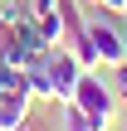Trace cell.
Returning a JSON list of instances; mask_svg holds the SVG:
<instances>
[{
  "label": "cell",
  "instance_id": "obj_1",
  "mask_svg": "<svg viewBox=\"0 0 127 131\" xmlns=\"http://www.w3.org/2000/svg\"><path fill=\"white\" fill-rule=\"evenodd\" d=\"M88 44L98 53V68H117L127 58V15L108 10V5L88 10Z\"/></svg>",
  "mask_w": 127,
  "mask_h": 131
},
{
  "label": "cell",
  "instance_id": "obj_2",
  "mask_svg": "<svg viewBox=\"0 0 127 131\" xmlns=\"http://www.w3.org/2000/svg\"><path fill=\"white\" fill-rule=\"evenodd\" d=\"M29 68H39L49 102H69V97H73V88H78V78L88 73V68L73 58V49H64V44H49V49L29 63Z\"/></svg>",
  "mask_w": 127,
  "mask_h": 131
},
{
  "label": "cell",
  "instance_id": "obj_3",
  "mask_svg": "<svg viewBox=\"0 0 127 131\" xmlns=\"http://www.w3.org/2000/svg\"><path fill=\"white\" fill-rule=\"evenodd\" d=\"M69 102H78L98 126H113V112H117V92H113V83H103V73L98 68H88L83 78H78V88H73V97Z\"/></svg>",
  "mask_w": 127,
  "mask_h": 131
},
{
  "label": "cell",
  "instance_id": "obj_4",
  "mask_svg": "<svg viewBox=\"0 0 127 131\" xmlns=\"http://www.w3.org/2000/svg\"><path fill=\"white\" fill-rule=\"evenodd\" d=\"M44 49H49V44H44V34H39L34 19H29V24H20V29H5V39H0V63H10V68L24 73Z\"/></svg>",
  "mask_w": 127,
  "mask_h": 131
},
{
  "label": "cell",
  "instance_id": "obj_5",
  "mask_svg": "<svg viewBox=\"0 0 127 131\" xmlns=\"http://www.w3.org/2000/svg\"><path fill=\"white\" fill-rule=\"evenodd\" d=\"M29 92L20 88V92H0V131H20V122L29 117Z\"/></svg>",
  "mask_w": 127,
  "mask_h": 131
},
{
  "label": "cell",
  "instance_id": "obj_6",
  "mask_svg": "<svg viewBox=\"0 0 127 131\" xmlns=\"http://www.w3.org/2000/svg\"><path fill=\"white\" fill-rule=\"evenodd\" d=\"M59 126L64 131H98V122H93L78 102H59Z\"/></svg>",
  "mask_w": 127,
  "mask_h": 131
},
{
  "label": "cell",
  "instance_id": "obj_7",
  "mask_svg": "<svg viewBox=\"0 0 127 131\" xmlns=\"http://www.w3.org/2000/svg\"><path fill=\"white\" fill-rule=\"evenodd\" d=\"M34 19V10L24 5V0H0V29H20V24H29Z\"/></svg>",
  "mask_w": 127,
  "mask_h": 131
},
{
  "label": "cell",
  "instance_id": "obj_8",
  "mask_svg": "<svg viewBox=\"0 0 127 131\" xmlns=\"http://www.w3.org/2000/svg\"><path fill=\"white\" fill-rule=\"evenodd\" d=\"M34 29L44 34V44H64V19H59V10H49V15H34Z\"/></svg>",
  "mask_w": 127,
  "mask_h": 131
},
{
  "label": "cell",
  "instance_id": "obj_9",
  "mask_svg": "<svg viewBox=\"0 0 127 131\" xmlns=\"http://www.w3.org/2000/svg\"><path fill=\"white\" fill-rule=\"evenodd\" d=\"M20 88H24V73L10 68V63H0V92H20Z\"/></svg>",
  "mask_w": 127,
  "mask_h": 131
},
{
  "label": "cell",
  "instance_id": "obj_10",
  "mask_svg": "<svg viewBox=\"0 0 127 131\" xmlns=\"http://www.w3.org/2000/svg\"><path fill=\"white\" fill-rule=\"evenodd\" d=\"M113 92H117V102H127V58L113 68Z\"/></svg>",
  "mask_w": 127,
  "mask_h": 131
},
{
  "label": "cell",
  "instance_id": "obj_11",
  "mask_svg": "<svg viewBox=\"0 0 127 131\" xmlns=\"http://www.w3.org/2000/svg\"><path fill=\"white\" fill-rule=\"evenodd\" d=\"M29 10L34 15H49V10H59V0H29Z\"/></svg>",
  "mask_w": 127,
  "mask_h": 131
},
{
  "label": "cell",
  "instance_id": "obj_12",
  "mask_svg": "<svg viewBox=\"0 0 127 131\" xmlns=\"http://www.w3.org/2000/svg\"><path fill=\"white\" fill-rule=\"evenodd\" d=\"M20 131H54V126H44V122H34V117H24V122H20Z\"/></svg>",
  "mask_w": 127,
  "mask_h": 131
},
{
  "label": "cell",
  "instance_id": "obj_13",
  "mask_svg": "<svg viewBox=\"0 0 127 131\" xmlns=\"http://www.w3.org/2000/svg\"><path fill=\"white\" fill-rule=\"evenodd\" d=\"M103 5H108V10H127V0H103Z\"/></svg>",
  "mask_w": 127,
  "mask_h": 131
},
{
  "label": "cell",
  "instance_id": "obj_14",
  "mask_svg": "<svg viewBox=\"0 0 127 131\" xmlns=\"http://www.w3.org/2000/svg\"><path fill=\"white\" fill-rule=\"evenodd\" d=\"M83 5H88V10H98V5H103V0H83Z\"/></svg>",
  "mask_w": 127,
  "mask_h": 131
},
{
  "label": "cell",
  "instance_id": "obj_15",
  "mask_svg": "<svg viewBox=\"0 0 127 131\" xmlns=\"http://www.w3.org/2000/svg\"><path fill=\"white\" fill-rule=\"evenodd\" d=\"M98 131H113V126H98Z\"/></svg>",
  "mask_w": 127,
  "mask_h": 131
},
{
  "label": "cell",
  "instance_id": "obj_16",
  "mask_svg": "<svg viewBox=\"0 0 127 131\" xmlns=\"http://www.w3.org/2000/svg\"><path fill=\"white\" fill-rule=\"evenodd\" d=\"M117 131H127V122H122V126H117Z\"/></svg>",
  "mask_w": 127,
  "mask_h": 131
},
{
  "label": "cell",
  "instance_id": "obj_17",
  "mask_svg": "<svg viewBox=\"0 0 127 131\" xmlns=\"http://www.w3.org/2000/svg\"><path fill=\"white\" fill-rule=\"evenodd\" d=\"M0 39H5V29H0Z\"/></svg>",
  "mask_w": 127,
  "mask_h": 131
}]
</instances>
